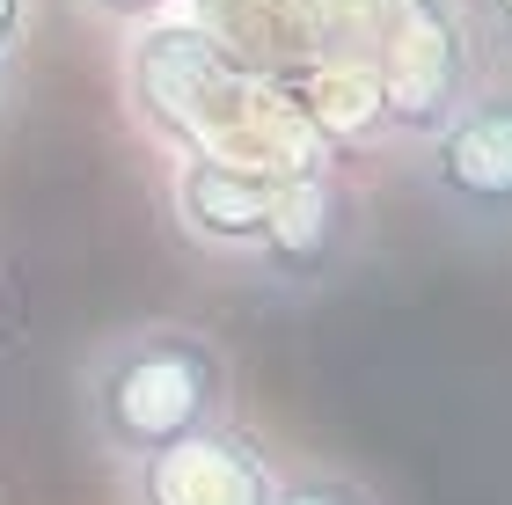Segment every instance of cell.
<instances>
[{
    "mask_svg": "<svg viewBox=\"0 0 512 505\" xmlns=\"http://www.w3.org/2000/svg\"><path fill=\"white\" fill-rule=\"evenodd\" d=\"M74 396H81L88 454L118 469L235 418V359L205 323L147 315V323H125L88 344Z\"/></svg>",
    "mask_w": 512,
    "mask_h": 505,
    "instance_id": "cell-1",
    "label": "cell"
},
{
    "mask_svg": "<svg viewBox=\"0 0 512 505\" xmlns=\"http://www.w3.org/2000/svg\"><path fill=\"white\" fill-rule=\"evenodd\" d=\"M417 191L461 242H512V81L469 88L417 147Z\"/></svg>",
    "mask_w": 512,
    "mask_h": 505,
    "instance_id": "cell-2",
    "label": "cell"
},
{
    "mask_svg": "<svg viewBox=\"0 0 512 505\" xmlns=\"http://www.w3.org/2000/svg\"><path fill=\"white\" fill-rule=\"evenodd\" d=\"M359 242H366V220H359L352 183L330 169H308V176L278 183L271 220H264L242 271L271 301H308V293H330L359 264Z\"/></svg>",
    "mask_w": 512,
    "mask_h": 505,
    "instance_id": "cell-3",
    "label": "cell"
},
{
    "mask_svg": "<svg viewBox=\"0 0 512 505\" xmlns=\"http://www.w3.org/2000/svg\"><path fill=\"white\" fill-rule=\"evenodd\" d=\"M271 491H278V462L235 418L191 432L176 447H154L139 462H118L125 505H271Z\"/></svg>",
    "mask_w": 512,
    "mask_h": 505,
    "instance_id": "cell-4",
    "label": "cell"
},
{
    "mask_svg": "<svg viewBox=\"0 0 512 505\" xmlns=\"http://www.w3.org/2000/svg\"><path fill=\"white\" fill-rule=\"evenodd\" d=\"M278 183L286 176H271V169H242V162H220V154H183L169 169V220L198 257L242 271L271 220Z\"/></svg>",
    "mask_w": 512,
    "mask_h": 505,
    "instance_id": "cell-5",
    "label": "cell"
},
{
    "mask_svg": "<svg viewBox=\"0 0 512 505\" xmlns=\"http://www.w3.org/2000/svg\"><path fill=\"white\" fill-rule=\"evenodd\" d=\"M271 505H381V498L344 469H278Z\"/></svg>",
    "mask_w": 512,
    "mask_h": 505,
    "instance_id": "cell-6",
    "label": "cell"
},
{
    "mask_svg": "<svg viewBox=\"0 0 512 505\" xmlns=\"http://www.w3.org/2000/svg\"><path fill=\"white\" fill-rule=\"evenodd\" d=\"M88 22H103V30H147V22L176 15V0H74Z\"/></svg>",
    "mask_w": 512,
    "mask_h": 505,
    "instance_id": "cell-7",
    "label": "cell"
},
{
    "mask_svg": "<svg viewBox=\"0 0 512 505\" xmlns=\"http://www.w3.org/2000/svg\"><path fill=\"white\" fill-rule=\"evenodd\" d=\"M30 30H37V0H0V74L22 59Z\"/></svg>",
    "mask_w": 512,
    "mask_h": 505,
    "instance_id": "cell-8",
    "label": "cell"
},
{
    "mask_svg": "<svg viewBox=\"0 0 512 505\" xmlns=\"http://www.w3.org/2000/svg\"><path fill=\"white\" fill-rule=\"evenodd\" d=\"M476 37L483 52L512 66V0H476Z\"/></svg>",
    "mask_w": 512,
    "mask_h": 505,
    "instance_id": "cell-9",
    "label": "cell"
},
{
    "mask_svg": "<svg viewBox=\"0 0 512 505\" xmlns=\"http://www.w3.org/2000/svg\"><path fill=\"white\" fill-rule=\"evenodd\" d=\"M8 323H15V315H8V293H0V344H8Z\"/></svg>",
    "mask_w": 512,
    "mask_h": 505,
    "instance_id": "cell-10",
    "label": "cell"
},
{
    "mask_svg": "<svg viewBox=\"0 0 512 505\" xmlns=\"http://www.w3.org/2000/svg\"><path fill=\"white\" fill-rule=\"evenodd\" d=\"M0 96H8V74H0Z\"/></svg>",
    "mask_w": 512,
    "mask_h": 505,
    "instance_id": "cell-11",
    "label": "cell"
}]
</instances>
